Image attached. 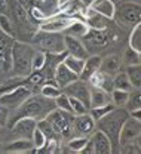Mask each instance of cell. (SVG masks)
Instances as JSON below:
<instances>
[{"mask_svg": "<svg viewBox=\"0 0 141 154\" xmlns=\"http://www.w3.org/2000/svg\"><path fill=\"white\" fill-rule=\"evenodd\" d=\"M73 17L67 15V14H54L46 19H43L42 22L37 24V28L40 31H48V33H62L67 30V27L71 24Z\"/></svg>", "mask_w": 141, "mask_h": 154, "instance_id": "obj_8", "label": "cell"}, {"mask_svg": "<svg viewBox=\"0 0 141 154\" xmlns=\"http://www.w3.org/2000/svg\"><path fill=\"white\" fill-rule=\"evenodd\" d=\"M97 129V122L88 113L77 114L73 117V131L74 136H91V134Z\"/></svg>", "mask_w": 141, "mask_h": 154, "instance_id": "obj_11", "label": "cell"}, {"mask_svg": "<svg viewBox=\"0 0 141 154\" xmlns=\"http://www.w3.org/2000/svg\"><path fill=\"white\" fill-rule=\"evenodd\" d=\"M55 107V101L54 99H49V98H45L43 95H33L30 96L28 99H25L20 107L14 111H11V119H9V125L8 128L18 119L22 117H28V119H34L36 122L45 119L46 116L49 114Z\"/></svg>", "mask_w": 141, "mask_h": 154, "instance_id": "obj_1", "label": "cell"}, {"mask_svg": "<svg viewBox=\"0 0 141 154\" xmlns=\"http://www.w3.org/2000/svg\"><path fill=\"white\" fill-rule=\"evenodd\" d=\"M119 151L122 154H141V144L138 141H131L122 144Z\"/></svg>", "mask_w": 141, "mask_h": 154, "instance_id": "obj_38", "label": "cell"}, {"mask_svg": "<svg viewBox=\"0 0 141 154\" xmlns=\"http://www.w3.org/2000/svg\"><path fill=\"white\" fill-rule=\"evenodd\" d=\"M37 128L43 132V135L46 136V139H57V141H61V138L58 136V134L54 131V128L51 126V123H49L46 119L37 120Z\"/></svg>", "mask_w": 141, "mask_h": 154, "instance_id": "obj_34", "label": "cell"}, {"mask_svg": "<svg viewBox=\"0 0 141 154\" xmlns=\"http://www.w3.org/2000/svg\"><path fill=\"white\" fill-rule=\"evenodd\" d=\"M15 38L0 30V71L6 73L12 68V46Z\"/></svg>", "mask_w": 141, "mask_h": 154, "instance_id": "obj_10", "label": "cell"}, {"mask_svg": "<svg viewBox=\"0 0 141 154\" xmlns=\"http://www.w3.org/2000/svg\"><path fill=\"white\" fill-rule=\"evenodd\" d=\"M89 139L92 141V145H94V151L95 154H111L113 153V145H111V141L108 139V136L104 134L100 129H95Z\"/></svg>", "mask_w": 141, "mask_h": 154, "instance_id": "obj_17", "label": "cell"}, {"mask_svg": "<svg viewBox=\"0 0 141 154\" xmlns=\"http://www.w3.org/2000/svg\"><path fill=\"white\" fill-rule=\"evenodd\" d=\"M61 92V88L55 83V82H45L43 85L40 86V91H39V94L43 95L45 98H49V99H55L57 96L60 95Z\"/></svg>", "mask_w": 141, "mask_h": 154, "instance_id": "obj_29", "label": "cell"}, {"mask_svg": "<svg viewBox=\"0 0 141 154\" xmlns=\"http://www.w3.org/2000/svg\"><path fill=\"white\" fill-rule=\"evenodd\" d=\"M128 117H129V111L126 108L114 107L110 113L102 116L100 120H97V129L102 131L108 136V139L111 141V145H113V151L114 150L119 151V148H121L119 136H121L122 126Z\"/></svg>", "mask_w": 141, "mask_h": 154, "instance_id": "obj_2", "label": "cell"}, {"mask_svg": "<svg viewBox=\"0 0 141 154\" xmlns=\"http://www.w3.org/2000/svg\"><path fill=\"white\" fill-rule=\"evenodd\" d=\"M129 48H132L134 51H137L138 54H141V22L135 24L132 27V31L129 34Z\"/></svg>", "mask_w": 141, "mask_h": 154, "instance_id": "obj_31", "label": "cell"}, {"mask_svg": "<svg viewBox=\"0 0 141 154\" xmlns=\"http://www.w3.org/2000/svg\"><path fill=\"white\" fill-rule=\"evenodd\" d=\"M113 89H121V91H128V92H131L134 89L126 71L119 70L116 74H113Z\"/></svg>", "mask_w": 141, "mask_h": 154, "instance_id": "obj_26", "label": "cell"}, {"mask_svg": "<svg viewBox=\"0 0 141 154\" xmlns=\"http://www.w3.org/2000/svg\"><path fill=\"white\" fill-rule=\"evenodd\" d=\"M54 101H55V107H57L58 110H62V111H67V113H71V114H73V111H71V104H70V96L67 95V94L61 92Z\"/></svg>", "mask_w": 141, "mask_h": 154, "instance_id": "obj_37", "label": "cell"}, {"mask_svg": "<svg viewBox=\"0 0 141 154\" xmlns=\"http://www.w3.org/2000/svg\"><path fill=\"white\" fill-rule=\"evenodd\" d=\"M101 58L100 55H89V57L85 59V65H83V70H82L79 79L80 80H88L89 77L92 76L94 73H97L100 70V65H101Z\"/></svg>", "mask_w": 141, "mask_h": 154, "instance_id": "obj_24", "label": "cell"}, {"mask_svg": "<svg viewBox=\"0 0 141 154\" xmlns=\"http://www.w3.org/2000/svg\"><path fill=\"white\" fill-rule=\"evenodd\" d=\"M88 8L92 9L94 12L100 14L107 19L114 18V12H116V5L113 0H91L88 3Z\"/></svg>", "mask_w": 141, "mask_h": 154, "instance_id": "obj_19", "label": "cell"}, {"mask_svg": "<svg viewBox=\"0 0 141 154\" xmlns=\"http://www.w3.org/2000/svg\"><path fill=\"white\" fill-rule=\"evenodd\" d=\"M89 104H91V108H92V107H102V105L111 104L110 92H107V91H104V89H101V88H94V86H91Z\"/></svg>", "mask_w": 141, "mask_h": 154, "instance_id": "obj_23", "label": "cell"}, {"mask_svg": "<svg viewBox=\"0 0 141 154\" xmlns=\"http://www.w3.org/2000/svg\"><path fill=\"white\" fill-rule=\"evenodd\" d=\"M46 59H48L46 54L36 49V54H34L33 61H31V70H33V71H40V70H43L45 65H46ZM33 71H31V73H33Z\"/></svg>", "mask_w": 141, "mask_h": 154, "instance_id": "obj_36", "label": "cell"}, {"mask_svg": "<svg viewBox=\"0 0 141 154\" xmlns=\"http://www.w3.org/2000/svg\"><path fill=\"white\" fill-rule=\"evenodd\" d=\"M140 136H141V135H140ZM140 144H141V142H140Z\"/></svg>", "mask_w": 141, "mask_h": 154, "instance_id": "obj_49", "label": "cell"}, {"mask_svg": "<svg viewBox=\"0 0 141 154\" xmlns=\"http://www.w3.org/2000/svg\"><path fill=\"white\" fill-rule=\"evenodd\" d=\"M62 62H64L71 71H74L77 76H80L82 70H83V65H85V59L73 57V55H70V54H65L64 58H62Z\"/></svg>", "mask_w": 141, "mask_h": 154, "instance_id": "obj_28", "label": "cell"}, {"mask_svg": "<svg viewBox=\"0 0 141 154\" xmlns=\"http://www.w3.org/2000/svg\"><path fill=\"white\" fill-rule=\"evenodd\" d=\"M31 45L45 54H52V55H60L65 52V45H64V34L62 33H48L37 30L34 36L31 37Z\"/></svg>", "mask_w": 141, "mask_h": 154, "instance_id": "obj_4", "label": "cell"}, {"mask_svg": "<svg viewBox=\"0 0 141 154\" xmlns=\"http://www.w3.org/2000/svg\"><path fill=\"white\" fill-rule=\"evenodd\" d=\"M31 95H33V89L30 86H15L8 92L0 94V104H3L6 108L14 111Z\"/></svg>", "mask_w": 141, "mask_h": 154, "instance_id": "obj_7", "label": "cell"}, {"mask_svg": "<svg viewBox=\"0 0 141 154\" xmlns=\"http://www.w3.org/2000/svg\"><path fill=\"white\" fill-rule=\"evenodd\" d=\"M125 108L129 113L141 110V89H132L129 92V98H128V102H126V107Z\"/></svg>", "mask_w": 141, "mask_h": 154, "instance_id": "obj_33", "label": "cell"}, {"mask_svg": "<svg viewBox=\"0 0 141 154\" xmlns=\"http://www.w3.org/2000/svg\"><path fill=\"white\" fill-rule=\"evenodd\" d=\"M36 54V48L27 42H14L12 46V79H24L31 74V61Z\"/></svg>", "mask_w": 141, "mask_h": 154, "instance_id": "obj_3", "label": "cell"}, {"mask_svg": "<svg viewBox=\"0 0 141 154\" xmlns=\"http://www.w3.org/2000/svg\"><path fill=\"white\" fill-rule=\"evenodd\" d=\"M73 117L74 116L71 114V113H67V111H62V110H58V108H54L45 119L51 123V126L58 134L61 141H67L71 136H74Z\"/></svg>", "mask_w": 141, "mask_h": 154, "instance_id": "obj_5", "label": "cell"}, {"mask_svg": "<svg viewBox=\"0 0 141 154\" xmlns=\"http://www.w3.org/2000/svg\"><path fill=\"white\" fill-rule=\"evenodd\" d=\"M122 67V58L116 54H110V55H105V57L101 58V65H100V70L113 76L116 74Z\"/></svg>", "mask_w": 141, "mask_h": 154, "instance_id": "obj_22", "label": "cell"}, {"mask_svg": "<svg viewBox=\"0 0 141 154\" xmlns=\"http://www.w3.org/2000/svg\"><path fill=\"white\" fill-rule=\"evenodd\" d=\"M110 98H111V104L114 107L125 108L126 102H128V98H129V92L128 91H121V89H113L110 92Z\"/></svg>", "mask_w": 141, "mask_h": 154, "instance_id": "obj_32", "label": "cell"}, {"mask_svg": "<svg viewBox=\"0 0 141 154\" xmlns=\"http://www.w3.org/2000/svg\"><path fill=\"white\" fill-rule=\"evenodd\" d=\"M70 104H71V111H73V116L83 114V113H88V111H89V108L82 102L80 99H77V98L70 96Z\"/></svg>", "mask_w": 141, "mask_h": 154, "instance_id": "obj_42", "label": "cell"}, {"mask_svg": "<svg viewBox=\"0 0 141 154\" xmlns=\"http://www.w3.org/2000/svg\"><path fill=\"white\" fill-rule=\"evenodd\" d=\"M89 31V27L88 24L80 18H74L71 21V24L67 27V30L64 31V34L67 36H73V37H77V38H83Z\"/></svg>", "mask_w": 141, "mask_h": 154, "instance_id": "obj_25", "label": "cell"}, {"mask_svg": "<svg viewBox=\"0 0 141 154\" xmlns=\"http://www.w3.org/2000/svg\"><path fill=\"white\" fill-rule=\"evenodd\" d=\"M64 45H65V52L73 55V57L82 58V59H86L89 57V51L82 38L64 34Z\"/></svg>", "mask_w": 141, "mask_h": 154, "instance_id": "obj_16", "label": "cell"}, {"mask_svg": "<svg viewBox=\"0 0 141 154\" xmlns=\"http://www.w3.org/2000/svg\"><path fill=\"white\" fill-rule=\"evenodd\" d=\"M140 62V54L137 51H134L132 48H126L123 55H122V64L125 65H132V64H138Z\"/></svg>", "mask_w": 141, "mask_h": 154, "instance_id": "obj_35", "label": "cell"}, {"mask_svg": "<svg viewBox=\"0 0 141 154\" xmlns=\"http://www.w3.org/2000/svg\"><path fill=\"white\" fill-rule=\"evenodd\" d=\"M62 92H64V94H67L68 96H73V98L80 99L88 108H91V104H89L91 86H89V83H88V82L77 79V80H76V82H73L71 85L65 86V88L62 89Z\"/></svg>", "mask_w": 141, "mask_h": 154, "instance_id": "obj_12", "label": "cell"}, {"mask_svg": "<svg viewBox=\"0 0 141 154\" xmlns=\"http://www.w3.org/2000/svg\"><path fill=\"white\" fill-rule=\"evenodd\" d=\"M141 135V120L132 117L129 114V117L125 120L123 126L121 131V136H119V142L125 144V142H131V141H138Z\"/></svg>", "mask_w": 141, "mask_h": 154, "instance_id": "obj_13", "label": "cell"}, {"mask_svg": "<svg viewBox=\"0 0 141 154\" xmlns=\"http://www.w3.org/2000/svg\"><path fill=\"white\" fill-rule=\"evenodd\" d=\"M89 2H91V0H86V3H89Z\"/></svg>", "mask_w": 141, "mask_h": 154, "instance_id": "obj_48", "label": "cell"}, {"mask_svg": "<svg viewBox=\"0 0 141 154\" xmlns=\"http://www.w3.org/2000/svg\"><path fill=\"white\" fill-rule=\"evenodd\" d=\"M5 153L9 154H25V153H33L34 151V145L31 142V139L27 138H15L12 141H9L3 148Z\"/></svg>", "mask_w": 141, "mask_h": 154, "instance_id": "obj_18", "label": "cell"}, {"mask_svg": "<svg viewBox=\"0 0 141 154\" xmlns=\"http://www.w3.org/2000/svg\"><path fill=\"white\" fill-rule=\"evenodd\" d=\"M0 30L8 34V36H12L14 37V24H12V19L9 18V15H0Z\"/></svg>", "mask_w": 141, "mask_h": 154, "instance_id": "obj_41", "label": "cell"}, {"mask_svg": "<svg viewBox=\"0 0 141 154\" xmlns=\"http://www.w3.org/2000/svg\"><path fill=\"white\" fill-rule=\"evenodd\" d=\"M46 141H48V139H46V136L43 135V132H42L39 128H36L34 134L31 136V142H33V145H34V151H36V153L43 148V145L46 144Z\"/></svg>", "mask_w": 141, "mask_h": 154, "instance_id": "obj_39", "label": "cell"}, {"mask_svg": "<svg viewBox=\"0 0 141 154\" xmlns=\"http://www.w3.org/2000/svg\"><path fill=\"white\" fill-rule=\"evenodd\" d=\"M80 154H95L94 145H92V141L91 139H88V142L85 144V147H83V150L80 151Z\"/></svg>", "mask_w": 141, "mask_h": 154, "instance_id": "obj_44", "label": "cell"}, {"mask_svg": "<svg viewBox=\"0 0 141 154\" xmlns=\"http://www.w3.org/2000/svg\"><path fill=\"white\" fill-rule=\"evenodd\" d=\"M17 3L22 6L24 9H27V11H30V8L34 5V0H17Z\"/></svg>", "mask_w": 141, "mask_h": 154, "instance_id": "obj_45", "label": "cell"}, {"mask_svg": "<svg viewBox=\"0 0 141 154\" xmlns=\"http://www.w3.org/2000/svg\"><path fill=\"white\" fill-rule=\"evenodd\" d=\"M113 108H114V105H113V104L102 105V107H92V108H89V114L92 116V117L95 119V122H97V120H100L102 116H105L107 113H110Z\"/></svg>", "mask_w": 141, "mask_h": 154, "instance_id": "obj_40", "label": "cell"}, {"mask_svg": "<svg viewBox=\"0 0 141 154\" xmlns=\"http://www.w3.org/2000/svg\"><path fill=\"white\" fill-rule=\"evenodd\" d=\"M86 45V48H105L107 45H110V42L114 40L113 30L110 28V25L107 28H101V30H91L88 31V34L82 38Z\"/></svg>", "mask_w": 141, "mask_h": 154, "instance_id": "obj_9", "label": "cell"}, {"mask_svg": "<svg viewBox=\"0 0 141 154\" xmlns=\"http://www.w3.org/2000/svg\"><path fill=\"white\" fill-rule=\"evenodd\" d=\"M83 21L88 24V27L91 30H101V28H107L110 25L111 19H107L105 17H102L100 14L94 12L92 9H89L86 6L85 12H83Z\"/></svg>", "mask_w": 141, "mask_h": 154, "instance_id": "obj_20", "label": "cell"}, {"mask_svg": "<svg viewBox=\"0 0 141 154\" xmlns=\"http://www.w3.org/2000/svg\"><path fill=\"white\" fill-rule=\"evenodd\" d=\"M140 89H141V88H140Z\"/></svg>", "mask_w": 141, "mask_h": 154, "instance_id": "obj_50", "label": "cell"}, {"mask_svg": "<svg viewBox=\"0 0 141 154\" xmlns=\"http://www.w3.org/2000/svg\"><path fill=\"white\" fill-rule=\"evenodd\" d=\"M89 136H71L70 139L65 141L64 150L68 153H80L85 147V144L88 142Z\"/></svg>", "mask_w": 141, "mask_h": 154, "instance_id": "obj_27", "label": "cell"}, {"mask_svg": "<svg viewBox=\"0 0 141 154\" xmlns=\"http://www.w3.org/2000/svg\"><path fill=\"white\" fill-rule=\"evenodd\" d=\"M9 119H11V110L6 108L3 104H0V128L8 126L9 125Z\"/></svg>", "mask_w": 141, "mask_h": 154, "instance_id": "obj_43", "label": "cell"}, {"mask_svg": "<svg viewBox=\"0 0 141 154\" xmlns=\"http://www.w3.org/2000/svg\"><path fill=\"white\" fill-rule=\"evenodd\" d=\"M126 74L129 77L134 89H140L141 88V62L138 64H132V65H128L126 68Z\"/></svg>", "mask_w": 141, "mask_h": 154, "instance_id": "obj_30", "label": "cell"}, {"mask_svg": "<svg viewBox=\"0 0 141 154\" xmlns=\"http://www.w3.org/2000/svg\"><path fill=\"white\" fill-rule=\"evenodd\" d=\"M9 128L12 131L14 138H27V139H31V136H33L36 128H37V122L34 119L22 117V119L15 120Z\"/></svg>", "mask_w": 141, "mask_h": 154, "instance_id": "obj_14", "label": "cell"}, {"mask_svg": "<svg viewBox=\"0 0 141 154\" xmlns=\"http://www.w3.org/2000/svg\"><path fill=\"white\" fill-rule=\"evenodd\" d=\"M89 83V86H94V88H101L107 92H111L113 91V76L104 73L98 70L97 73H94L92 76L86 80Z\"/></svg>", "mask_w": 141, "mask_h": 154, "instance_id": "obj_21", "label": "cell"}, {"mask_svg": "<svg viewBox=\"0 0 141 154\" xmlns=\"http://www.w3.org/2000/svg\"><path fill=\"white\" fill-rule=\"evenodd\" d=\"M77 79H79V76H77L74 71H71L62 61H60V62L57 64V67H55V70H54V82L60 86L61 91H62L65 86H68V85H71L73 82H76Z\"/></svg>", "mask_w": 141, "mask_h": 154, "instance_id": "obj_15", "label": "cell"}, {"mask_svg": "<svg viewBox=\"0 0 141 154\" xmlns=\"http://www.w3.org/2000/svg\"><path fill=\"white\" fill-rule=\"evenodd\" d=\"M34 2H37V3H45L46 0H34Z\"/></svg>", "mask_w": 141, "mask_h": 154, "instance_id": "obj_47", "label": "cell"}, {"mask_svg": "<svg viewBox=\"0 0 141 154\" xmlns=\"http://www.w3.org/2000/svg\"><path fill=\"white\" fill-rule=\"evenodd\" d=\"M123 27H134L135 24L141 22V5L132 2H123L116 6L114 18Z\"/></svg>", "mask_w": 141, "mask_h": 154, "instance_id": "obj_6", "label": "cell"}, {"mask_svg": "<svg viewBox=\"0 0 141 154\" xmlns=\"http://www.w3.org/2000/svg\"><path fill=\"white\" fill-rule=\"evenodd\" d=\"M8 8H9L8 0H0V15H8Z\"/></svg>", "mask_w": 141, "mask_h": 154, "instance_id": "obj_46", "label": "cell"}]
</instances>
